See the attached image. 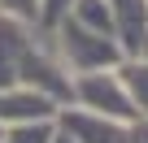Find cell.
Returning <instances> with one entry per match:
<instances>
[{
	"label": "cell",
	"instance_id": "cell-2",
	"mask_svg": "<svg viewBox=\"0 0 148 143\" xmlns=\"http://www.w3.org/2000/svg\"><path fill=\"white\" fill-rule=\"evenodd\" d=\"M57 100L26 87V83H9V87H0V126H13V121H39V117H57Z\"/></svg>",
	"mask_w": 148,
	"mask_h": 143
},
{
	"label": "cell",
	"instance_id": "cell-5",
	"mask_svg": "<svg viewBox=\"0 0 148 143\" xmlns=\"http://www.w3.org/2000/svg\"><path fill=\"white\" fill-rule=\"evenodd\" d=\"M0 139H5V126H0Z\"/></svg>",
	"mask_w": 148,
	"mask_h": 143
},
{
	"label": "cell",
	"instance_id": "cell-4",
	"mask_svg": "<svg viewBox=\"0 0 148 143\" xmlns=\"http://www.w3.org/2000/svg\"><path fill=\"white\" fill-rule=\"evenodd\" d=\"M39 0H0V13L5 18H18V22H39Z\"/></svg>",
	"mask_w": 148,
	"mask_h": 143
},
{
	"label": "cell",
	"instance_id": "cell-3",
	"mask_svg": "<svg viewBox=\"0 0 148 143\" xmlns=\"http://www.w3.org/2000/svg\"><path fill=\"white\" fill-rule=\"evenodd\" d=\"M57 139V117H39V121H13L0 143H52Z\"/></svg>",
	"mask_w": 148,
	"mask_h": 143
},
{
	"label": "cell",
	"instance_id": "cell-1",
	"mask_svg": "<svg viewBox=\"0 0 148 143\" xmlns=\"http://www.w3.org/2000/svg\"><path fill=\"white\" fill-rule=\"evenodd\" d=\"M57 39H61V56H65V69H74V74H87V69H105V61L113 65L122 56L118 39L113 35H100V30H87L79 26L70 13L61 18L57 26Z\"/></svg>",
	"mask_w": 148,
	"mask_h": 143
}]
</instances>
